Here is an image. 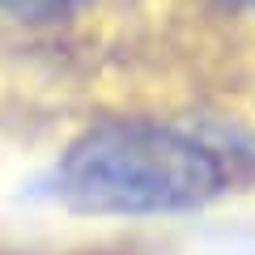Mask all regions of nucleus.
<instances>
[{
    "label": "nucleus",
    "mask_w": 255,
    "mask_h": 255,
    "mask_svg": "<svg viewBox=\"0 0 255 255\" xmlns=\"http://www.w3.org/2000/svg\"><path fill=\"white\" fill-rule=\"evenodd\" d=\"M81 0H0V13L26 26H43V21H60L77 9Z\"/></svg>",
    "instance_id": "f03ea898"
},
{
    "label": "nucleus",
    "mask_w": 255,
    "mask_h": 255,
    "mask_svg": "<svg viewBox=\"0 0 255 255\" xmlns=\"http://www.w3.org/2000/svg\"><path fill=\"white\" fill-rule=\"evenodd\" d=\"M226 187V166L209 145L157 124H102L60 153L47 191L85 217L191 213Z\"/></svg>",
    "instance_id": "f257e3e1"
},
{
    "label": "nucleus",
    "mask_w": 255,
    "mask_h": 255,
    "mask_svg": "<svg viewBox=\"0 0 255 255\" xmlns=\"http://www.w3.org/2000/svg\"><path fill=\"white\" fill-rule=\"evenodd\" d=\"M251 4H255V0H251Z\"/></svg>",
    "instance_id": "7ed1b4c3"
}]
</instances>
